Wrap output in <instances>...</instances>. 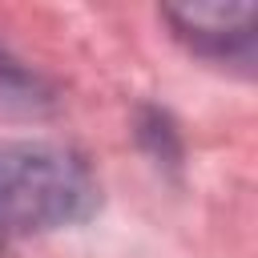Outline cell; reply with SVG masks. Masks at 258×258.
<instances>
[{"instance_id": "1", "label": "cell", "mask_w": 258, "mask_h": 258, "mask_svg": "<svg viewBox=\"0 0 258 258\" xmlns=\"http://www.w3.org/2000/svg\"><path fill=\"white\" fill-rule=\"evenodd\" d=\"M93 210L97 181L73 149L44 141L0 145V250L12 238L77 226Z\"/></svg>"}, {"instance_id": "2", "label": "cell", "mask_w": 258, "mask_h": 258, "mask_svg": "<svg viewBox=\"0 0 258 258\" xmlns=\"http://www.w3.org/2000/svg\"><path fill=\"white\" fill-rule=\"evenodd\" d=\"M161 16L169 20L173 36L206 56V60H222V64H254V48H258V8L250 0H194V4H165Z\"/></svg>"}, {"instance_id": "3", "label": "cell", "mask_w": 258, "mask_h": 258, "mask_svg": "<svg viewBox=\"0 0 258 258\" xmlns=\"http://www.w3.org/2000/svg\"><path fill=\"white\" fill-rule=\"evenodd\" d=\"M44 101V85L20 69V60H12L4 48H0V105H16V109H32Z\"/></svg>"}]
</instances>
